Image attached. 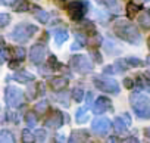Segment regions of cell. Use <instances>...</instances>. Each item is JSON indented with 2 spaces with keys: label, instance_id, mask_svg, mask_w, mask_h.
Here are the masks:
<instances>
[{
  "label": "cell",
  "instance_id": "cb8c5ba5",
  "mask_svg": "<svg viewBox=\"0 0 150 143\" xmlns=\"http://www.w3.org/2000/svg\"><path fill=\"white\" fill-rule=\"evenodd\" d=\"M113 65H115L116 73H124V71H127V69H128V66H129V63H128V60H127V59H118Z\"/></svg>",
  "mask_w": 150,
  "mask_h": 143
},
{
  "label": "cell",
  "instance_id": "74e56055",
  "mask_svg": "<svg viewBox=\"0 0 150 143\" xmlns=\"http://www.w3.org/2000/svg\"><path fill=\"white\" fill-rule=\"evenodd\" d=\"M91 56L96 59V62H99V63L102 62V56L99 55V52H97V50H93V52H91Z\"/></svg>",
  "mask_w": 150,
  "mask_h": 143
},
{
  "label": "cell",
  "instance_id": "3957f363",
  "mask_svg": "<svg viewBox=\"0 0 150 143\" xmlns=\"http://www.w3.org/2000/svg\"><path fill=\"white\" fill-rule=\"evenodd\" d=\"M38 31V28L34 25V24H30V22H21V24H18L15 28H13V31L11 33V37L15 40V41H18V43H27L30 38H33V36Z\"/></svg>",
  "mask_w": 150,
  "mask_h": 143
},
{
  "label": "cell",
  "instance_id": "d4e9b609",
  "mask_svg": "<svg viewBox=\"0 0 150 143\" xmlns=\"http://www.w3.org/2000/svg\"><path fill=\"white\" fill-rule=\"evenodd\" d=\"M25 121H27V124H28L30 127H34V125L37 124L35 112H34V111H28V112L25 114Z\"/></svg>",
  "mask_w": 150,
  "mask_h": 143
},
{
  "label": "cell",
  "instance_id": "e575fe53",
  "mask_svg": "<svg viewBox=\"0 0 150 143\" xmlns=\"http://www.w3.org/2000/svg\"><path fill=\"white\" fill-rule=\"evenodd\" d=\"M19 65H21V59H15V60H9V68L11 69H16V68H19Z\"/></svg>",
  "mask_w": 150,
  "mask_h": 143
},
{
  "label": "cell",
  "instance_id": "6da1fadb",
  "mask_svg": "<svg viewBox=\"0 0 150 143\" xmlns=\"http://www.w3.org/2000/svg\"><path fill=\"white\" fill-rule=\"evenodd\" d=\"M115 34L131 44L138 46L141 43V34L138 33L137 27L132 25L129 21H118L115 24Z\"/></svg>",
  "mask_w": 150,
  "mask_h": 143
},
{
  "label": "cell",
  "instance_id": "f35d334b",
  "mask_svg": "<svg viewBox=\"0 0 150 143\" xmlns=\"http://www.w3.org/2000/svg\"><path fill=\"white\" fill-rule=\"evenodd\" d=\"M0 2H2L5 6H13L16 0H0Z\"/></svg>",
  "mask_w": 150,
  "mask_h": 143
},
{
  "label": "cell",
  "instance_id": "7dc6e473",
  "mask_svg": "<svg viewBox=\"0 0 150 143\" xmlns=\"http://www.w3.org/2000/svg\"><path fill=\"white\" fill-rule=\"evenodd\" d=\"M54 3H57V5H63V3H65V0H54Z\"/></svg>",
  "mask_w": 150,
  "mask_h": 143
},
{
  "label": "cell",
  "instance_id": "816d5d0a",
  "mask_svg": "<svg viewBox=\"0 0 150 143\" xmlns=\"http://www.w3.org/2000/svg\"><path fill=\"white\" fill-rule=\"evenodd\" d=\"M141 2H149V0H141Z\"/></svg>",
  "mask_w": 150,
  "mask_h": 143
},
{
  "label": "cell",
  "instance_id": "5bb4252c",
  "mask_svg": "<svg viewBox=\"0 0 150 143\" xmlns=\"http://www.w3.org/2000/svg\"><path fill=\"white\" fill-rule=\"evenodd\" d=\"M90 136H88V131L84 130V128H80V130H72L71 131V136H69V142H84L87 140Z\"/></svg>",
  "mask_w": 150,
  "mask_h": 143
},
{
  "label": "cell",
  "instance_id": "4dcf8cb0",
  "mask_svg": "<svg viewBox=\"0 0 150 143\" xmlns=\"http://www.w3.org/2000/svg\"><path fill=\"white\" fill-rule=\"evenodd\" d=\"M13 52H15L13 56H15L16 59H21V60H22V59L25 58V49H24V47H15Z\"/></svg>",
  "mask_w": 150,
  "mask_h": 143
},
{
  "label": "cell",
  "instance_id": "ab89813d",
  "mask_svg": "<svg viewBox=\"0 0 150 143\" xmlns=\"http://www.w3.org/2000/svg\"><path fill=\"white\" fill-rule=\"evenodd\" d=\"M2 58H3V60L8 59V49H6L5 44H3V49H2Z\"/></svg>",
  "mask_w": 150,
  "mask_h": 143
},
{
  "label": "cell",
  "instance_id": "f907efd6",
  "mask_svg": "<svg viewBox=\"0 0 150 143\" xmlns=\"http://www.w3.org/2000/svg\"><path fill=\"white\" fill-rule=\"evenodd\" d=\"M147 44H149V49H150V38H149V41H147Z\"/></svg>",
  "mask_w": 150,
  "mask_h": 143
},
{
  "label": "cell",
  "instance_id": "277c9868",
  "mask_svg": "<svg viewBox=\"0 0 150 143\" xmlns=\"http://www.w3.org/2000/svg\"><path fill=\"white\" fill-rule=\"evenodd\" d=\"M93 83L94 86L102 90V92H106V93H113V95H118L119 93V84L116 80L110 78V77H105V75H94L93 77Z\"/></svg>",
  "mask_w": 150,
  "mask_h": 143
},
{
  "label": "cell",
  "instance_id": "c3c4849f",
  "mask_svg": "<svg viewBox=\"0 0 150 143\" xmlns=\"http://www.w3.org/2000/svg\"><path fill=\"white\" fill-rule=\"evenodd\" d=\"M146 77H147V78H150V71H149V73H146Z\"/></svg>",
  "mask_w": 150,
  "mask_h": 143
},
{
  "label": "cell",
  "instance_id": "7a4b0ae2",
  "mask_svg": "<svg viewBox=\"0 0 150 143\" xmlns=\"http://www.w3.org/2000/svg\"><path fill=\"white\" fill-rule=\"evenodd\" d=\"M129 103L135 115L141 120L150 118V99L143 93H132L129 96Z\"/></svg>",
  "mask_w": 150,
  "mask_h": 143
},
{
  "label": "cell",
  "instance_id": "681fc988",
  "mask_svg": "<svg viewBox=\"0 0 150 143\" xmlns=\"http://www.w3.org/2000/svg\"><path fill=\"white\" fill-rule=\"evenodd\" d=\"M147 63H149V65H150V56H149V58H147Z\"/></svg>",
  "mask_w": 150,
  "mask_h": 143
},
{
  "label": "cell",
  "instance_id": "ffe728a7",
  "mask_svg": "<svg viewBox=\"0 0 150 143\" xmlns=\"http://www.w3.org/2000/svg\"><path fill=\"white\" fill-rule=\"evenodd\" d=\"M0 142L2 143H13L15 142L13 133L9 131V130H2L0 131Z\"/></svg>",
  "mask_w": 150,
  "mask_h": 143
},
{
  "label": "cell",
  "instance_id": "4316f807",
  "mask_svg": "<svg viewBox=\"0 0 150 143\" xmlns=\"http://www.w3.org/2000/svg\"><path fill=\"white\" fill-rule=\"evenodd\" d=\"M34 140H35L34 133H31L28 128L22 130V142H25V143H31V142H34Z\"/></svg>",
  "mask_w": 150,
  "mask_h": 143
},
{
  "label": "cell",
  "instance_id": "5b68a950",
  "mask_svg": "<svg viewBox=\"0 0 150 143\" xmlns=\"http://www.w3.org/2000/svg\"><path fill=\"white\" fill-rule=\"evenodd\" d=\"M5 100L9 108H19L25 100V95L21 89L15 86H8L5 90Z\"/></svg>",
  "mask_w": 150,
  "mask_h": 143
},
{
  "label": "cell",
  "instance_id": "7c38bea8",
  "mask_svg": "<svg viewBox=\"0 0 150 143\" xmlns=\"http://www.w3.org/2000/svg\"><path fill=\"white\" fill-rule=\"evenodd\" d=\"M68 84H69V81L66 77H53L50 80V87L54 92H63L68 87Z\"/></svg>",
  "mask_w": 150,
  "mask_h": 143
},
{
  "label": "cell",
  "instance_id": "f546056e",
  "mask_svg": "<svg viewBox=\"0 0 150 143\" xmlns=\"http://www.w3.org/2000/svg\"><path fill=\"white\" fill-rule=\"evenodd\" d=\"M11 21V16L8 14H0V28H5Z\"/></svg>",
  "mask_w": 150,
  "mask_h": 143
},
{
  "label": "cell",
  "instance_id": "d590c367",
  "mask_svg": "<svg viewBox=\"0 0 150 143\" xmlns=\"http://www.w3.org/2000/svg\"><path fill=\"white\" fill-rule=\"evenodd\" d=\"M75 37H77V41H80V43H83L84 46L87 44V38H86V36H81L80 33H75Z\"/></svg>",
  "mask_w": 150,
  "mask_h": 143
},
{
  "label": "cell",
  "instance_id": "7bdbcfd3",
  "mask_svg": "<svg viewBox=\"0 0 150 143\" xmlns=\"http://www.w3.org/2000/svg\"><path fill=\"white\" fill-rule=\"evenodd\" d=\"M91 99H93V93H88V95H87V106L91 105V102H93Z\"/></svg>",
  "mask_w": 150,
  "mask_h": 143
},
{
  "label": "cell",
  "instance_id": "8d00e7d4",
  "mask_svg": "<svg viewBox=\"0 0 150 143\" xmlns=\"http://www.w3.org/2000/svg\"><path fill=\"white\" fill-rule=\"evenodd\" d=\"M124 86H125V89H132L134 87V81L132 80H129V78H124Z\"/></svg>",
  "mask_w": 150,
  "mask_h": 143
},
{
  "label": "cell",
  "instance_id": "f5cc1de1",
  "mask_svg": "<svg viewBox=\"0 0 150 143\" xmlns=\"http://www.w3.org/2000/svg\"><path fill=\"white\" fill-rule=\"evenodd\" d=\"M97 2H100V0H97Z\"/></svg>",
  "mask_w": 150,
  "mask_h": 143
},
{
  "label": "cell",
  "instance_id": "484cf974",
  "mask_svg": "<svg viewBox=\"0 0 150 143\" xmlns=\"http://www.w3.org/2000/svg\"><path fill=\"white\" fill-rule=\"evenodd\" d=\"M47 108H49V102L47 100H40V102L35 103V112H38V114L47 112Z\"/></svg>",
  "mask_w": 150,
  "mask_h": 143
},
{
  "label": "cell",
  "instance_id": "44dd1931",
  "mask_svg": "<svg viewBox=\"0 0 150 143\" xmlns=\"http://www.w3.org/2000/svg\"><path fill=\"white\" fill-rule=\"evenodd\" d=\"M75 120H77V122H86L88 120V111H87V106L84 108H80L77 111V115H75Z\"/></svg>",
  "mask_w": 150,
  "mask_h": 143
},
{
  "label": "cell",
  "instance_id": "f6af8a7d",
  "mask_svg": "<svg viewBox=\"0 0 150 143\" xmlns=\"http://www.w3.org/2000/svg\"><path fill=\"white\" fill-rule=\"evenodd\" d=\"M144 136H146L147 139H150V127H146V128H144Z\"/></svg>",
  "mask_w": 150,
  "mask_h": 143
},
{
  "label": "cell",
  "instance_id": "8992f818",
  "mask_svg": "<svg viewBox=\"0 0 150 143\" xmlns=\"http://www.w3.org/2000/svg\"><path fill=\"white\" fill-rule=\"evenodd\" d=\"M88 11V3L86 0H72L68 5V15L74 21H81Z\"/></svg>",
  "mask_w": 150,
  "mask_h": 143
},
{
  "label": "cell",
  "instance_id": "ac0fdd59",
  "mask_svg": "<svg viewBox=\"0 0 150 143\" xmlns=\"http://www.w3.org/2000/svg\"><path fill=\"white\" fill-rule=\"evenodd\" d=\"M105 5L113 14H119L122 11V2L121 0H105Z\"/></svg>",
  "mask_w": 150,
  "mask_h": 143
},
{
  "label": "cell",
  "instance_id": "52a82bcc",
  "mask_svg": "<svg viewBox=\"0 0 150 143\" xmlns=\"http://www.w3.org/2000/svg\"><path fill=\"white\" fill-rule=\"evenodd\" d=\"M69 65L74 71H77L78 74H88L93 71V63L88 60V58L83 55H74L69 59Z\"/></svg>",
  "mask_w": 150,
  "mask_h": 143
},
{
  "label": "cell",
  "instance_id": "d6a6232c",
  "mask_svg": "<svg viewBox=\"0 0 150 143\" xmlns=\"http://www.w3.org/2000/svg\"><path fill=\"white\" fill-rule=\"evenodd\" d=\"M127 60H128L129 66H134V68H137V66H143L141 59H137V58H128Z\"/></svg>",
  "mask_w": 150,
  "mask_h": 143
},
{
  "label": "cell",
  "instance_id": "60d3db41",
  "mask_svg": "<svg viewBox=\"0 0 150 143\" xmlns=\"http://www.w3.org/2000/svg\"><path fill=\"white\" fill-rule=\"evenodd\" d=\"M83 46H84V44L78 41V43H74V44L71 46V49H72V50H77V49H80V47H83Z\"/></svg>",
  "mask_w": 150,
  "mask_h": 143
},
{
  "label": "cell",
  "instance_id": "b9f144b4",
  "mask_svg": "<svg viewBox=\"0 0 150 143\" xmlns=\"http://www.w3.org/2000/svg\"><path fill=\"white\" fill-rule=\"evenodd\" d=\"M122 118H124V120H125V122H127V124H128V125H129V124H131V117H129V115H128V114H124V115H122Z\"/></svg>",
  "mask_w": 150,
  "mask_h": 143
},
{
  "label": "cell",
  "instance_id": "ee69618b",
  "mask_svg": "<svg viewBox=\"0 0 150 143\" xmlns=\"http://www.w3.org/2000/svg\"><path fill=\"white\" fill-rule=\"evenodd\" d=\"M124 142H134V143H137L138 139H135V137H127V139H124Z\"/></svg>",
  "mask_w": 150,
  "mask_h": 143
},
{
  "label": "cell",
  "instance_id": "ba28073f",
  "mask_svg": "<svg viewBox=\"0 0 150 143\" xmlns=\"http://www.w3.org/2000/svg\"><path fill=\"white\" fill-rule=\"evenodd\" d=\"M110 127H112V122H110V120L106 118V117L96 118V120L93 121V124H91V130H93L96 134H99V136L108 134V131L110 130Z\"/></svg>",
  "mask_w": 150,
  "mask_h": 143
},
{
  "label": "cell",
  "instance_id": "4fadbf2b",
  "mask_svg": "<svg viewBox=\"0 0 150 143\" xmlns=\"http://www.w3.org/2000/svg\"><path fill=\"white\" fill-rule=\"evenodd\" d=\"M12 80H15L18 83H22V84H27V83L34 80V75L31 73H28V71H16V73L12 75Z\"/></svg>",
  "mask_w": 150,
  "mask_h": 143
},
{
  "label": "cell",
  "instance_id": "1f68e13d",
  "mask_svg": "<svg viewBox=\"0 0 150 143\" xmlns=\"http://www.w3.org/2000/svg\"><path fill=\"white\" fill-rule=\"evenodd\" d=\"M28 9H30V5H28L27 0H21L19 6H16V8H15V11H16V12H27Z\"/></svg>",
  "mask_w": 150,
  "mask_h": 143
},
{
  "label": "cell",
  "instance_id": "836d02e7",
  "mask_svg": "<svg viewBox=\"0 0 150 143\" xmlns=\"http://www.w3.org/2000/svg\"><path fill=\"white\" fill-rule=\"evenodd\" d=\"M69 96L66 95V93H63V95H60V96H57V102H60L63 106H69V102H66V99H68Z\"/></svg>",
  "mask_w": 150,
  "mask_h": 143
},
{
  "label": "cell",
  "instance_id": "f1b7e54d",
  "mask_svg": "<svg viewBox=\"0 0 150 143\" xmlns=\"http://www.w3.org/2000/svg\"><path fill=\"white\" fill-rule=\"evenodd\" d=\"M47 65H49V68H50V69H59V68H60V63L57 62L56 56H53V55L49 58V62H47Z\"/></svg>",
  "mask_w": 150,
  "mask_h": 143
},
{
  "label": "cell",
  "instance_id": "d6986e66",
  "mask_svg": "<svg viewBox=\"0 0 150 143\" xmlns=\"http://www.w3.org/2000/svg\"><path fill=\"white\" fill-rule=\"evenodd\" d=\"M140 11H141V6H138V5H135V3L129 2V3L127 5V15H128L129 21H131V19H134L135 16H138Z\"/></svg>",
  "mask_w": 150,
  "mask_h": 143
},
{
  "label": "cell",
  "instance_id": "8fae6325",
  "mask_svg": "<svg viewBox=\"0 0 150 143\" xmlns=\"http://www.w3.org/2000/svg\"><path fill=\"white\" fill-rule=\"evenodd\" d=\"M44 124L49 128H59L63 125V114L60 111H53L44 121Z\"/></svg>",
  "mask_w": 150,
  "mask_h": 143
},
{
  "label": "cell",
  "instance_id": "9c48e42d",
  "mask_svg": "<svg viewBox=\"0 0 150 143\" xmlns=\"http://www.w3.org/2000/svg\"><path fill=\"white\" fill-rule=\"evenodd\" d=\"M46 53H47L46 46H43V44H34V46L30 49V60H31L34 65H40V63L44 60Z\"/></svg>",
  "mask_w": 150,
  "mask_h": 143
},
{
  "label": "cell",
  "instance_id": "30bf717a",
  "mask_svg": "<svg viewBox=\"0 0 150 143\" xmlns=\"http://www.w3.org/2000/svg\"><path fill=\"white\" fill-rule=\"evenodd\" d=\"M109 109H112V102H110V99H108L106 96H99V97L96 99L94 105H93V112H94L96 115H100V114H103V112H106V111H109Z\"/></svg>",
  "mask_w": 150,
  "mask_h": 143
},
{
  "label": "cell",
  "instance_id": "83f0119b",
  "mask_svg": "<svg viewBox=\"0 0 150 143\" xmlns=\"http://www.w3.org/2000/svg\"><path fill=\"white\" fill-rule=\"evenodd\" d=\"M34 136H35V142H44V140L47 139V133H46V130H43V128L35 130Z\"/></svg>",
  "mask_w": 150,
  "mask_h": 143
},
{
  "label": "cell",
  "instance_id": "e0dca14e",
  "mask_svg": "<svg viewBox=\"0 0 150 143\" xmlns=\"http://www.w3.org/2000/svg\"><path fill=\"white\" fill-rule=\"evenodd\" d=\"M127 127H128V124L125 122L124 118H121V117H116V118H115V121H113V128H115V131H116L118 134H125V133H127Z\"/></svg>",
  "mask_w": 150,
  "mask_h": 143
},
{
  "label": "cell",
  "instance_id": "2e32d148",
  "mask_svg": "<svg viewBox=\"0 0 150 143\" xmlns=\"http://www.w3.org/2000/svg\"><path fill=\"white\" fill-rule=\"evenodd\" d=\"M34 16H35V19H37L38 22H41V24H47L49 19H50V15L47 14V11H44V9H41V8H34Z\"/></svg>",
  "mask_w": 150,
  "mask_h": 143
},
{
  "label": "cell",
  "instance_id": "9a60e30c",
  "mask_svg": "<svg viewBox=\"0 0 150 143\" xmlns=\"http://www.w3.org/2000/svg\"><path fill=\"white\" fill-rule=\"evenodd\" d=\"M137 18H138V24L143 30H150V9L143 11Z\"/></svg>",
  "mask_w": 150,
  "mask_h": 143
},
{
  "label": "cell",
  "instance_id": "603a6c76",
  "mask_svg": "<svg viewBox=\"0 0 150 143\" xmlns=\"http://www.w3.org/2000/svg\"><path fill=\"white\" fill-rule=\"evenodd\" d=\"M71 96H72V99L75 100V102H83L84 100V90L83 89H80V87H75L72 92H71Z\"/></svg>",
  "mask_w": 150,
  "mask_h": 143
},
{
  "label": "cell",
  "instance_id": "7402d4cb",
  "mask_svg": "<svg viewBox=\"0 0 150 143\" xmlns=\"http://www.w3.org/2000/svg\"><path fill=\"white\" fill-rule=\"evenodd\" d=\"M68 33L66 31H63V30H60V31H56L54 33V40H56V44L57 46H62L66 40H68Z\"/></svg>",
  "mask_w": 150,
  "mask_h": 143
},
{
  "label": "cell",
  "instance_id": "bcb514c9",
  "mask_svg": "<svg viewBox=\"0 0 150 143\" xmlns=\"http://www.w3.org/2000/svg\"><path fill=\"white\" fill-rule=\"evenodd\" d=\"M144 87H146V90L150 93V78H147V81H146V84H144Z\"/></svg>",
  "mask_w": 150,
  "mask_h": 143
}]
</instances>
